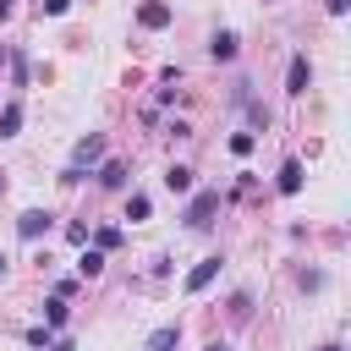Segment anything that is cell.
I'll return each mask as SVG.
<instances>
[{
    "instance_id": "obj_1",
    "label": "cell",
    "mask_w": 351,
    "mask_h": 351,
    "mask_svg": "<svg viewBox=\"0 0 351 351\" xmlns=\"http://www.w3.org/2000/svg\"><path fill=\"white\" fill-rule=\"evenodd\" d=\"M214 214H219V192H197V197L186 203V214H181V219H186V230H208V225H214Z\"/></svg>"
},
{
    "instance_id": "obj_2",
    "label": "cell",
    "mask_w": 351,
    "mask_h": 351,
    "mask_svg": "<svg viewBox=\"0 0 351 351\" xmlns=\"http://www.w3.org/2000/svg\"><path fill=\"white\" fill-rule=\"evenodd\" d=\"M93 159H104V137H99V132H88V137L71 148V165H66V170H77V176H82Z\"/></svg>"
},
{
    "instance_id": "obj_3",
    "label": "cell",
    "mask_w": 351,
    "mask_h": 351,
    "mask_svg": "<svg viewBox=\"0 0 351 351\" xmlns=\"http://www.w3.org/2000/svg\"><path fill=\"white\" fill-rule=\"evenodd\" d=\"M214 274H219V258H203V263H192V274H186V291L197 296V291H208L214 285Z\"/></svg>"
},
{
    "instance_id": "obj_4",
    "label": "cell",
    "mask_w": 351,
    "mask_h": 351,
    "mask_svg": "<svg viewBox=\"0 0 351 351\" xmlns=\"http://www.w3.org/2000/svg\"><path fill=\"white\" fill-rule=\"evenodd\" d=\"M307 82H313V66H307V55H296L285 71V93H307Z\"/></svg>"
},
{
    "instance_id": "obj_5",
    "label": "cell",
    "mask_w": 351,
    "mask_h": 351,
    "mask_svg": "<svg viewBox=\"0 0 351 351\" xmlns=\"http://www.w3.org/2000/svg\"><path fill=\"white\" fill-rule=\"evenodd\" d=\"M16 230H22V241H38V236L49 230V214H44V208H27V214L16 219Z\"/></svg>"
},
{
    "instance_id": "obj_6",
    "label": "cell",
    "mask_w": 351,
    "mask_h": 351,
    "mask_svg": "<svg viewBox=\"0 0 351 351\" xmlns=\"http://www.w3.org/2000/svg\"><path fill=\"white\" fill-rule=\"evenodd\" d=\"M137 22H143V27H165V22H170V5H165V0H148V5H137Z\"/></svg>"
},
{
    "instance_id": "obj_7",
    "label": "cell",
    "mask_w": 351,
    "mask_h": 351,
    "mask_svg": "<svg viewBox=\"0 0 351 351\" xmlns=\"http://www.w3.org/2000/svg\"><path fill=\"white\" fill-rule=\"evenodd\" d=\"M208 55L214 60H236V33H214L208 38Z\"/></svg>"
},
{
    "instance_id": "obj_8",
    "label": "cell",
    "mask_w": 351,
    "mask_h": 351,
    "mask_svg": "<svg viewBox=\"0 0 351 351\" xmlns=\"http://www.w3.org/2000/svg\"><path fill=\"white\" fill-rule=\"evenodd\" d=\"M280 192H302V159H285L280 165Z\"/></svg>"
},
{
    "instance_id": "obj_9",
    "label": "cell",
    "mask_w": 351,
    "mask_h": 351,
    "mask_svg": "<svg viewBox=\"0 0 351 351\" xmlns=\"http://www.w3.org/2000/svg\"><path fill=\"white\" fill-rule=\"evenodd\" d=\"M176 340H181V329H176V324H165V329H154V335H148V351H176Z\"/></svg>"
},
{
    "instance_id": "obj_10",
    "label": "cell",
    "mask_w": 351,
    "mask_h": 351,
    "mask_svg": "<svg viewBox=\"0 0 351 351\" xmlns=\"http://www.w3.org/2000/svg\"><path fill=\"white\" fill-rule=\"evenodd\" d=\"M165 186H170V192H192V170H186V165H170V170H165Z\"/></svg>"
},
{
    "instance_id": "obj_11",
    "label": "cell",
    "mask_w": 351,
    "mask_h": 351,
    "mask_svg": "<svg viewBox=\"0 0 351 351\" xmlns=\"http://www.w3.org/2000/svg\"><path fill=\"white\" fill-rule=\"evenodd\" d=\"M99 269H104V252H99V247H88V252L77 258V274H82V280H93Z\"/></svg>"
},
{
    "instance_id": "obj_12",
    "label": "cell",
    "mask_w": 351,
    "mask_h": 351,
    "mask_svg": "<svg viewBox=\"0 0 351 351\" xmlns=\"http://www.w3.org/2000/svg\"><path fill=\"white\" fill-rule=\"evenodd\" d=\"M16 126H22V104H5L0 110V137H16Z\"/></svg>"
},
{
    "instance_id": "obj_13",
    "label": "cell",
    "mask_w": 351,
    "mask_h": 351,
    "mask_svg": "<svg viewBox=\"0 0 351 351\" xmlns=\"http://www.w3.org/2000/svg\"><path fill=\"white\" fill-rule=\"evenodd\" d=\"M44 318H49V329H60L66 324V296H49L44 302Z\"/></svg>"
},
{
    "instance_id": "obj_14",
    "label": "cell",
    "mask_w": 351,
    "mask_h": 351,
    "mask_svg": "<svg viewBox=\"0 0 351 351\" xmlns=\"http://www.w3.org/2000/svg\"><path fill=\"white\" fill-rule=\"evenodd\" d=\"M99 181H104V186H121V181H126V165H121V159H110V165L99 170Z\"/></svg>"
},
{
    "instance_id": "obj_15",
    "label": "cell",
    "mask_w": 351,
    "mask_h": 351,
    "mask_svg": "<svg viewBox=\"0 0 351 351\" xmlns=\"http://www.w3.org/2000/svg\"><path fill=\"white\" fill-rule=\"evenodd\" d=\"M252 143H258L252 132H236V137H230V154H236V159H247V154H252Z\"/></svg>"
},
{
    "instance_id": "obj_16",
    "label": "cell",
    "mask_w": 351,
    "mask_h": 351,
    "mask_svg": "<svg viewBox=\"0 0 351 351\" xmlns=\"http://www.w3.org/2000/svg\"><path fill=\"white\" fill-rule=\"evenodd\" d=\"M126 219H132V225H137V219H148V197H143V192H132V203H126Z\"/></svg>"
},
{
    "instance_id": "obj_17",
    "label": "cell",
    "mask_w": 351,
    "mask_h": 351,
    "mask_svg": "<svg viewBox=\"0 0 351 351\" xmlns=\"http://www.w3.org/2000/svg\"><path fill=\"white\" fill-rule=\"evenodd\" d=\"M93 247H99V252H104V247H121V230H115V225H104V230H93Z\"/></svg>"
},
{
    "instance_id": "obj_18",
    "label": "cell",
    "mask_w": 351,
    "mask_h": 351,
    "mask_svg": "<svg viewBox=\"0 0 351 351\" xmlns=\"http://www.w3.org/2000/svg\"><path fill=\"white\" fill-rule=\"evenodd\" d=\"M38 5H44V16H66L71 11V0H38Z\"/></svg>"
},
{
    "instance_id": "obj_19",
    "label": "cell",
    "mask_w": 351,
    "mask_h": 351,
    "mask_svg": "<svg viewBox=\"0 0 351 351\" xmlns=\"http://www.w3.org/2000/svg\"><path fill=\"white\" fill-rule=\"evenodd\" d=\"M44 351H77V346H71V340H49Z\"/></svg>"
},
{
    "instance_id": "obj_20",
    "label": "cell",
    "mask_w": 351,
    "mask_h": 351,
    "mask_svg": "<svg viewBox=\"0 0 351 351\" xmlns=\"http://www.w3.org/2000/svg\"><path fill=\"white\" fill-rule=\"evenodd\" d=\"M346 5H351V0H329V11H335V16H346Z\"/></svg>"
},
{
    "instance_id": "obj_21",
    "label": "cell",
    "mask_w": 351,
    "mask_h": 351,
    "mask_svg": "<svg viewBox=\"0 0 351 351\" xmlns=\"http://www.w3.org/2000/svg\"><path fill=\"white\" fill-rule=\"evenodd\" d=\"M11 5H16V0H0V22H5V16H11Z\"/></svg>"
},
{
    "instance_id": "obj_22",
    "label": "cell",
    "mask_w": 351,
    "mask_h": 351,
    "mask_svg": "<svg viewBox=\"0 0 351 351\" xmlns=\"http://www.w3.org/2000/svg\"><path fill=\"white\" fill-rule=\"evenodd\" d=\"M0 60H5V44H0Z\"/></svg>"
},
{
    "instance_id": "obj_23",
    "label": "cell",
    "mask_w": 351,
    "mask_h": 351,
    "mask_svg": "<svg viewBox=\"0 0 351 351\" xmlns=\"http://www.w3.org/2000/svg\"><path fill=\"white\" fill-rule=\"evenodd\" d=\"M0 274H5V258H0Z\"/></svg>"
},
{
    "instance_id": "obj_24",
    "label": "cell",
    "mask_w": 351,
    "mask_h": 351,
    "mask_svg": "<svg viewBox=\"0 0 351 351\" xmlns=\"http://www.w3.org/2000/svg\"><path fill=\"white\" fill-rule=\"evenodd\" d=\"M324 351H340V346H324Z\"/></svg>"
},
{
    "instance_id": "obj_25",
    "label": "cell",
    "mask_w": 351,
    "mask_h": 351,
    "mask_svg": "<svg viewBox=\"0 0 351 351\" xmlns=\"http://www.w3.org/2000/svg\"><path fill=\"white\" fill-rule=\"evenodd\" d=\"M0 186H5V176H0Z\"/></svg>"
},
{
    "instance_id": "obj_26",
    "label": "cell",
    "mask_w": 351,
    "mask_h": 351,
    "mask_svg": "<svg viewBox=\"0 0 351 351\" xmlns=\"http://www.w3.org/2000/svg\"><path fill=\"white\" fill-rule=\"evenodd\" d=\"M214 351H219V346H214Z\"/></svg>"
}]
</instances>
